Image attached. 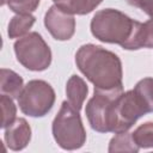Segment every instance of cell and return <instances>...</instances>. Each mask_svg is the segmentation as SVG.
Masks as SVG:
<instances>
[{
    "mask_svg": "<svg viewBox=\"0 0 153 153\" xmlns=\"http://www.w3.org/2000/svg\"><path fill=\"white\" fill-rule=\"evenodd\" d=\"M75 65L96 90L123 88L122 62L115 53L102 45L82 44L75 53Z\"/></svg>",
    "mask_w": 153,
    "mask_h": 153,
    "instance_id": "obj_1",
    "label": "cell"
},
{
    "mask_svg": "<svg viewBox=\"0 0 153 153\" xmlns=\"http://www.w3.org/2000/svg\"><path fill=\"white\" fill-rule=\"evenodd\" d=\"M137 25V20L131 19L123 12L115 8H104L94 13L90 29L98 41L118 44L123 49L130 50Z\"/></svg>",
    "mask_w": 153,
    "mask_h": 153,
    "instance_id": "obj_2",
    "label": "cell"
},
{
    "mask_svg": "<svg viewBox=\"0 0 153 153\" xmlns=\"http://www.w3.org/2000/svg\"><path fill=\"white\" fill-rule=\"evenodd\" d=\"M51 131L56 143L66 151L79 149L86 142V130L80 114L67 100L62 102L53 121Z\"/></svg>",
    "mask_w": 153,
    "mask_h": 153,
    "instance_id": "obj_3",
    "label": "cell"
},
{
    "mask_svg": "<svg viewBox=\"0 0 153 153\" xmlns=\"http://www.w3.org/2000/svg\"><path fill=\"white\" fill-rule=\"evenodd\" d=\"M17 61L29 71L42 72L51 63V50L38 32H29L13 44Z\"/></svg>",
    "mask_w": 153,
    "mask_h": 153,
    "instance_id": "obj_4",
    "label": "cell"
},
{
    "mask_svg": "<svg viewBox=\"0 0 153 153\" xmlns=\"http://www.w3.org/2000/svg\"><path fill=\"white\" fill-rule=\"evenodd\" d=\"M55 98V91L49 82L33 79L24 85L17 100L24 115L30 117H43L53 109Z\"/></svg>",
    "mask_w": 153,
    "mask_h": 153,
    "instance_id": "obj_5",
    "label": "cell"
},
{
    "mask_svg": "<svg viewBox=\"0 0 153 153\" xmlns=\"http://www.w3.org/2000/svg\"><path fill=\"white\" fill-rule=\"evenodd\" d=\"M122 92L123 88L110 91L94 88L93 96L85 108L87 121L93 130L98 133H112L115 103Z\"/></svg>",
    "mask_w": 153,
    "mask_h": 153,
    "instance_id": "obj_6",
    "label": "cell"
},
{
    "mask_svg": "<svg viewBox=\"0 0 153 153\" xmlns=\"http://www.w3.org/2000/svg\"><path fill=\"white\" fill-rule=\"evenodd\" d=\"M143 115H146V111L134 90L122 92L115 103L112 133L129 130Z\"/></svg>",
    "mask_w": 153,
    "mask_h": 153,
    "instance_id": "obj_7",
    "label": "cell"
},
{
    "mask_svg": "<svg viewBox=\"0 0 153 153\" xmlns=\"http://www.w3.org/2000/svg\"><path fill=\"white\" fill-rule=\"evenodd\" d=\"M44 26L55 39L68 41L75 32L74 14L54 4L44 16Z\"/></svg>",
    "mask_w": 153,
    "mask_h": 153,
    "instance_id": "obj_8",
    "label": "cell"
},
{
    "mask_svg": "<svg viewBox=\"0 0 153 153\" xmlns=\"http://www.w3.org/2000/svg\"><path fill=\"white\" fill-rule=\"evenodd\" d=\"M4 140L6 146L11 151L24 149L31 140V127L23 117L16 118V121L5 128Z\"/></svg>",
    "mask_w": 153,
    "mask_h": 153,
    "instance_id": "obj_9",
    "label": "cell"
},
{
    "mask_svg": "<svg viewBox=\"0 0 153 153\" xmlns=\"http://www.w3.org/2000/svg\"><path fill=\"white\" fill-rule=\"evenodd\" d=\"M88 93V87L85 80L74 74L72 75L66 84V96H67V102L78 111L81 110L84 102L87 97Z\"/></svg>",
    "mask_w": 153,
    "mask_h": 153,
    "instance_id": "obj_10",
    "label": "cell"
},
{
    "mask_svg": "<svg viewBox=\"0 0 153 153\" xmlns=\"http://www.w3.org/2000/svg\"><path fill=\"white\" fill-rule=\"evenodd\" d=\"M0 79H1L0 82L1 94H7L11 98H18L24 87L23 78L12 69L1 68Z\"/></svg>",
    "mask_w": 153,
    "mask_h": 153,
    "instance_id": "obj_11",
    "label": "cell"
},
{
    "mask_svg": "<svg viewBox=\"0 0 153 153\" xmlns=\"http://www.w3.org/2000/svg\"><path fill=\"white\" fill-rule=\"evenodd\" d=\"M36 22L35 16L27 14H16L11 18L7 27V35L10 38H20L29 33V30L33 26Z\"/></svg>",
    "mask_w": 153,
    "mask_h": 153,
    "instance_id": "obj_12",
    "label": "cell"
},
{
    "mask_svg": "<svg viewBox=\"0 0 153 153\" xmlns=\"http://www.w3.org/2000/svg\"><path fill=\"white\" fill-rule=\"evenodd\" d=\"M139 149L140 147L135 143L131 133H128V130L115 133V135L111 137L109 142V148H108L110 153H116V152L136 153L139 152Z\"/></svg>",
    "mask_w": 153,
    "mask_h": 153,
    "instance_id": "obj_13",
    "label": "cell"
},
{
    "mask_svg": "<svg viewBox=\"0 0 153 153\" xmlns=\"http://www.w3.org/2000/svg\"><path fill=\"white\" fill-rule=\"evenodd\" d=\"M141 48H153V18L145 23H140L136 29V33L131 44V50H139Z\"/></svg>",
    "mask_w": 153,
    "mask_h": 153,
    "instance_id": "obj_14",
    "label": "cell"
},
{
    "mask_svg": "<svg viewBox=\"0 0 153 153\" xmlns=\"http://www.w3.org/2000/svg\"><path fill=\"white\" fill-rule=\"evenodd\" d=\"M133 90L142 104L146 114L153 112V78L147 76L139 80Z\"/></svg>",
    "mask_w": 153,
    "mask_h": 153,
    "instance_id": "obj_15",
    "label": "cell"
},
{
    "mask_svg": "<svg viewBox=\"0 0 153 153\" xmlns=\"http://www.w3.org/2000/svg\"><path fill=\"white\" fill-rule=\"evenodd\" d=\"M131 135L140 148H153V122H145L140 124Z\"/></svg>",
    "mask_w": 153,
    "mask_h": 153,
    "instance_id": "obj_16",
    "label": "cell"
},
{
    "mask_svg": "<svg viewBox=\"0 0 153 153\" xmlns=\"http://www.w3.org/2000/svg\"><path fill=\"white\" fill-rule=\"evenodd\" d=\"M103 0H68V2L61 7L73 14L85 16L91 13L96 7L102 4Z\"/></svg>",
    "mask_w": 153,
    "mask_h": 153,
    "instance_id": "obj_17",
    "label": "cell"
},
{
    "mask_svg": "<svg viewBox=\"0 0 153 153\" xmlns=\"http://www.w3.org/2000/svg\"><path fill=\"white\" fill-rule=\"evenodd\" d=\"M0 105H1V112H2V121H1V128L5 129L10 124H12L16 121L17 115V106L13 102V98H11L7 94H1L0 97Z\"/></svg>",
    "mask_w": 153,
    "mask_h": 153,
    "instance_id": "obj_18",
    "label": "cell"
},
{
    "mask_svg": "<svg viewBox=\"0 0 153 153\" xmlns=\"http://www.w3.org/2000/svg\"><path fill=\"white\" fill-rule=\"evenodd\" d=\"M41 0H10L8 7L17 14H27L36 11Z\"/></svg>",
    "mask_w": 153,
    "mask_h": 153,
    "instance_id": "obj_19",
    "label": "cell"
},
{
    "mask_svg": "<svg viewBox=\"0 0 153 153\" xmlns=\"http://www.w3.org/2000/svg\"><path fill=\"white\" fill-rule=\"evenodd\" d=\"M130 6L140 8L142 12L153 18V0H127Z\"/></svg>",
    "mask_w": 153,
    "mask_h": 153,
    "instance_id": "obj_20",
    "label": "cell"
},
{
    "mask_svg": "<svg viewBox=\"0 0 153 153\" xmlns=\"http://www.w3.org/2000/svg\"><path fill=\"white\" fill-rule=\"evenodd\" d=\"M53 1H54L55 5H57V6H60V7H63V6L68 2V0H53Z\"/></svg>",
    "mask_w": 153,
    "mask_h": 153,
    "instance_id": "obj_21",
    "label": "cell"
},
{
    "mask_svg": "<svg viewBox=\"0 0 153 153\" xmlns=\"http://www.w3.org/2000/svg\"><path fill=\"white\" fill-rule=\"evenodd\" d=\"M8 1H10V0H1V6L7 5V4H8Z\"/></svg>",
    "mask_w": 153,
    "mask_h": 153,
    "instance_id": "obj_22",
    "label": "cell"
}]
</instances>
